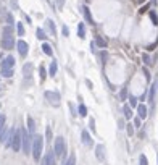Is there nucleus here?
I'll return each instance as SVG.
<instances>
[{"label": "nucleus", "mask_w": 158, "mask_h": 165, "mask_svg": "<svg viewBox=\"0 0 158 165\" xmlns=\"http://www.w3.org/2000/svg\"><path fill=\"white\" fill-rule=\"evenodd\" d=\"M40 165H49V162H47V157L44 156V159H42V162H40Z\"/></svg>", "instance_id": "c03bdc74"}, {"label": "nucleus", "mask_w": 158, "mask_h": 165, "mask_svg": "<svg viewBox=\"0 0 158 165\" xmlns=\"http://www.w3.org/2000/svg\"><path fill=\"white\" fill-rule=\"evenodd\" d=\"M45 99L49 101L50 105H55V107L60 105V94H58V91H47L45 92Z\"/></svg>", "instance_id": "423d86ee"}, {"label": "nucleus", "mask_w": 158, "mask_h": 165, "mask_svg": "<svg viewBox=\"0 0 158 165\" xmlns=\"http://www.w3.org/2000/svg\"><path fill=\"white\" fill-rule=\"evenodd\" d=\"M81 136H82V143L85 144V146H92V138H90V135H89V131H82L81 133Z\"/></svg>", "instance_id": "4468645a"}, {"label": "nucleus", "mask_w": 158, "mask_h": 165, "mask_svg": "<svg viewBox=\"0 0 158 165\" xmlns=\"http://www.w3.org/2000/svg\"><path fill=\"white\" fill-rule=\"evenodd\" d=\"M45 25H47V28L50 29V33L55 34V25H53V21H52V20H47V21H45Z\"/></svg>", "instance_id": "cd10ccee"}, {"label": "nucleus", "mask_w": 158, "mask_h": 165, "mask_svg": "<svg viewBox=\"0 0 158 165\" xmlns=\"http://www.w3.org/2000/svg\"><path fill=\"white\" fill-rule=\"evenodd\" d=\"M21 138H23V141H21V149L24 151V154H29V151L32 149V138H34V135H31L27 130L21 128Z\"/></svg>", "instance_id": "7ed1b4c3"}, {"label": "nucleus", "mask_w": 158, "mask_h": 165, "mask_svg": "<svg viewBox=\"0 0 158 165\" xmlns=\"http://www.w3.org/2000/svg\"><path fill=\"white\" fill-rule=\"evenodd\" d=\"M3 33H5V34H13V28L11 26H5V28H3Z\"/></svg>", "instance_id": "c9c22d12"}, {"label": "nucleus", "mask_w": 158, "mask_h": 165, "mask_svg": "<svg viewBox=\"0 0 158 165\" xmlns=\"http://www.w3.org/2000/svg\"><path fill=\"white\" fill-rule=\"evenodd\" d=\"M16 33H18V36H24V26H23V23H16Z\"/></svg>", "instance_id": "bb28decb"}, {"label": "nucleus", "mask_w": 158, "mask_h": 165, "mask_svg": "<svg viewBox=\"0 0 158 165\" xmlns=\"http://www.w3.org/2000/svg\"><path fill=\"white\" fill-rule=\"evenodd\" d=\"M63 165H76V157H74V154H71L68 159L63 160Z\"/></svg>", "instance_id": "412c9836"}, {"label": "nucleus", "mask_w": 158, "mask_h": 165, "mask_svg": "<svg viewBox=\"0 0 158 165\" xmlns=\"http://www.w3.org/2000/svg\"><path fill=\"white\" fill-rule=\"evenodd\" d=\"M6 21H8L10 26L15 25V20H13V15H11V13H8V15H6Z\"/></svg>", "instance_id": "473e14b6"}, {"label": "nucleus", "mask_w": 158, "mask_h": 165, "mask_svg": "<svg viewBox=\"0 0 158 165\" xmlns=\"http://www.w3.org/2000/svg\"><path fill=\"white\" fill-rule=\"evenodd\" d=\"M81 12H82V15H84V18L87 20V23L94 25V18H92V13H90V10H89V7L87 5H82L81 7Z\"/></svg>", "instance_id": "9d476101"}, {"label": "nucleus", "mask_w": 158, "mask_h": 165, "mask_svg": "<svg viewBox=\"0 0 158 165\" xmlns=\"http://www.w3.org/2000/svg\"><path fill=\"white\" fill-rule=\"evenodd\" d=\"M142 71H144V75H145V80H147V81H150V73H149V70H147V67H144V68H142Z\"/></svg>", "instance_id": "4c0bfd02"}, {"label": "nucleus", "mask_w": 158, "mask_h": 165, "mask_svg": "<svg viewBox=\"0 0 158 165\" xmlns=\"http://www.w3.org/2000/svg\"><path fill=\"white\" fill-rule=\"evenodd\" d=\"M21 128H13V141H11V149L15 152H18L21 149Z\"/></svg>", "instance_id": "20e7f679"}, {"label": "nucleus", "mask_w": 158, "mask_h": 165, "mask_svg": "<svg viewBox=\"0 0 158 165\" xmlns=\"http://www.w3.org/2000/svg\"><path fill=\"white\" fill-rule=\"evenodd\" d=\"M150 20H152V25L153 26H158V15L153 12V10L150 12Z\"/></svg>", "instance_id": "393cba45"}, {"label": "nucleus", "mask_w": 158, "mask_h": 165, "mask_svg": "<svg viewBox=\"0 0 158 165\" xmlns=\"http://www.w3.org/2000/svg\"><path fill=\"white\" fill-rule=\"evenodd\" d=\"M139 165H149V159H147V156H140L139 157Z\"/></svg>", "instance_id": "2f4dec72"}, {"label": "nucleus", "mask_w": 158, "mask_h": 165, "mask_svg": "<svg viewBox=\"0 0 158 165\" xmlns=\"http://www.w3.org/2000/svg\"><path fill=\"white\" fill-rule=\"evenodd\" d=\"M13 47H15V37H13V34H5V33H3V37H2V49L11 50Z\"/></svg>", "instance_id": "39448f33"}, {"label": "nucleus", "mask_w": 158, "mask_h": 165, "mask_svg": "<svg viewBox=\"0 0 158 165\" xmlns=\"http://www.w3.org/2000/svg\"><path fill=\"white\" fill-rule=\"evenodd\" d=\"M16 47H18V52H19L21 57H26L27 52H29V46H27V42H26V41H23V39L16 42Z\"/></svg>", "instance_id": "6e6552de"}, {"label": "nucleus", "mask_w": 158, "mask_h": 165, "mask_svg": "<svg viewBox=\"0 0 158 165\" xmlns=\"http://www.w3.org/2000/svg\"><path fill=\"white\" fill-rule=\"evenodd\" d=\"M123 112H124V118H128V120L132 118V109H131V105H124V107H123Z\"/></svg>", "instance_id": "f3484780"}, {"label": "nucleus", "mask_w": 158, "mask_h": 165, "mask_svg": "<svg viewBox=\"0 0 158 165\" xmlns=\"http://www.w3.org/2000/svg\"><path fill=\"white\" fill-rule=\"evenodd\" d=\"M95 44H97L98 47H102V49H105V47H106V41H105V39H102L100 36L95 37Z\"/></svg>", "instance_id": "5701e85b"}, {"label": "nucleus", "mask_w": 158, "mask_h": 165, "mask_svg": "<svg viewBox=\"0 0 158 165\" xmlns=\"http://www.w3.org/2000/svg\"><path fill=\"white\" fill-rule=\"evenodd\" d=\"M13 67H15V58H13L11 55L5 57L2 60V63H0V68H2V70H11Z\"/></svg>", "instance_id": "0eeeda50"}, {"label": "nucleus", "mask_w": 158, "mask_h": 165, "mask_svg": "<svg viewBox=\"0 0 158 165\" xmlns=\"http://www.w3.org/2000/svg\"><path fill=\"white\" fill-rule=\"evenodd\" d=\"M42 149H44V138L40 135H34L32 138V157L36 162L40 160V154H42Z\"/></svg>", "instance_id": "f257e3e1"}, {"label": "nucleus", "mask_w": 158, "mask_h": 165, "mask_svg": "<svg viewBox=\"0 0 158 165\" xmlns=\"http://www.w3.org/2000/svg\"><path fill=\"white\" fill-rule=\"evenodd\" d=\"M155 92H157V81L152 84V88H150V94H149V101H150V104H152V109H153V105H155Z\"/></svg>", "instance_id": "f8f14e48"}, {"label": "nucleus", "mask_w": 158, "mask_h": 165, "mask_svg": "<svg viewBox=\"0 0 158 165\" xmlns=\"http://www.w3.org/2000/svg\"><path fill=\"white\" fill-rule=\"evenodd\" d=\"M142 60H144V63H145V65H152V62H150V57H149L147 54L142 55Z\"/></svg>", "instance_id": "72a5a7b5"}, {"label": "nucleus", "mask_w": 158, "mask_h": 165, "mask_svg": "<svg viewBox=\"0 0 158 165\" xmlns=\"http://www.w3.org/2000/svg\"><path fill=\"white\" fill-rule=\"evenodd\" d=\"M137 101H139V99L136 97V96H129V104H131V109H137Z\"/></svg>", "instance_id": "b1692460"}, {"label": "nucleus", "mask_w": 158, "mask_h": 165, "mask_svg": "<svg viewBox=\"0 0 158 165\" xmlns=\"http://www.w3.org/2000/svg\"><path fill=\"white\" fill-rule=\"evenodd\" d=\"M26 126H27V131H29L31 135H36V122H34V118L31 115L26 117Z\"/></svg>", "instance_id": "1a4fd4ad"}, {"label": "nucleus", "mask_w": 158, "mask_h": 165, "mask_svg": "<svg viewBox=\"0 0 158 165\" xmlns=\"http://www.w3.org/2000/svg\"><path fill=\"white\" fill-rule=\"evenodd\" d=\"M31 73H32V63H26L23 67V75H24V78H29Z\"/></svg>", "instance_id": "dca6fc26"}, {"label": "nucleus", "mask_w": 158, "mask_h": 165, "mask_svg": "<svg viewBox=\"0 0 158 165\" xmlns=\"http://www.w3.org/2000/svg\"><path fill=\"white\" fill-rule=\"evenodd\" d=\"M5 115H0V130H2L3 128V126H5Z\"/></svg>", "instance_id": "ea45409f"}, {"label": "nucleus", "mask_w": 158, "mask_h": 165, "mask_svg": "<svg viewBox=\"0 0 158 165\" xmlns=\"http://www.w3.org/2000/svg\"><path fill=\"white\" fill-rule=\"evenodd\" d=\"M61 34H63L65 37H68V36H70V29H68L66 26H63V28H61Z\"/></svg>", "instance_id": "e433bc0d"}, {"label": "nucleus", "mask_w": 158, "mask_h": 165, "mask_svg": "<svg viewBox=\"0 0 158 165\" xmlns=\"http://www.w3.org/2000/svg\"><path fill=\"white\" fill-rule=\"evenodd\" d=\"M78 113L81 117H87V107H85L84 104H79V107H78Z\"/></svg>", "instance_id": "4be33fe9"}, {"label": "nucleus", "mask_w": 158, "mask_h": 165, "mask_svg": "<svg viewBox=\"0 0 158 165\" xmlns=\"http://www.w3.org/2000/svg\"><path fill=\"white\" fill-rule=\"evenodd\" d=\"M2 76L3 78H11L13 76V68L11 70H2Z\"/></svg>", "instance_id": "c756f323"}, {"label": "nucleus", "mask_w": 158, "mask_h": 165, "mask_svg": "<svg viewBox=\"0 0 158 165\" xmlns=\"http://www.w3.org/2000/svg\"><path fill=\"white\" fill-rule=\"evenodd\" d=\"M36 37H37V39H39V41H45V31H44V29H40V28H37V29H36Z\"/></svg>", "instance_id": "aec40b11"}, {"label": "nucleus", "mask_w": 158, "mask_h": 165, "mask_svg": "<svg viewBox=\"0 0 158 165\" xmlns=\"http://www.w3.org/2000/svg\"><path fill=\"white\" fill-rule=\"evenodd\" d=\"M57 71H58V63H57V60L53 58V62L50 63V68H49V75L53 78L55 75H57Z\"/></svg>", "instance_id": "2eb2a0df"}, {"label": "nucleus", "mask_w": 158, "mask_h": 165, "mask_svg": "<svg viewBox=\"0 0 158 165\" xmlns=\"http://www.w3.org/2000/svg\"><path fill=\"white\" fill-rule=\"evenodd\" d=\"M47 138H49V141H52V130H50V126H47Z\"/></svg>", "instance_id": "a19ab883"}, {"label": "nucleus", "mask_w": 158, "mask_h": 165, "mask_svg": "<svg viewBox=\"0 0 158 165\" xmlns=\"http://www.w3.org/2000/svg\"><path fill=\"white\" fill-rule=\"evenodd\" d=\"M126 97H128V88H123L121 92H119V99H121V101H126Z\"/></svg>", "instance_id": "c85d7f7f"}, {"label": "nucleus", "mask_w": 158, "mask_h": 165, "mask_svg": "<svg viewBox=\"0 0 158 165\" xmlns=\"http://www.w3.org/2000/svg\"><path fill=\"white\" fill-rule=\"evenodd\" d=\"M100 57H102V60H106V52H105V50H103V52H100Z\"/></svg>", "instance_id": "37998d69"}, {"label": "nucleus", "mask_w": 158, "mask_h": 165, "mask_svg": "<svg viewBox=\"0 0 158 165\" xmlns=\"http://www.w3.org/2000/svg\"><path fill=\"white\" fill-rule=\"evenodd\" d=\"M149 7H150V5H144V7H140L139 13H145V12H147V10H149Z\"/></svg>", "instance_id": "79ce46f5"}, {"label": "nucleus", "mask_w": 158, "mask_h": 165, "mask_svg": "<svg viewBox=\"0 0 158 165\" xmlns=\"http://www.w3.org/2000/svg\"><path fill=\"white\" fill-rule=\"evenodd\" d=\"M126 131H128L129 136L134 135V123H128V125H126Z\"/></svg>", "instance_id": "7c9ffc66"}, {"label": "nucleus", "mask_w": 158, "mask_h": 165, "mask_svg": "<svg viewBox=\"0 0 158 165\" xmlns=\"http://www.w3.org/2000/svg\"><path fill=\"white\" fill-rule=\"evenodd\" d=\"M78 36L81 37V39H84V37H85V26H84V23H79V25H78Z\"/></svg>", "instance_id": "a211bd4d"}, {"label": "nucleus", "mask_w": 158, "mask_h": 165, "mask_svg": "<svg viewBox=\"0 0 158 165\" xmlns=\"http://www.w3.org/2000/svg\"><path fill=\"white\" fill-rule=\"evenodd\" d=\"M140 123H142V120H140L139 117H137V118H134V126H136V128H140Z\"/></svg>", "instance_id": "58836bf2"}, {"label": "nucleus", "mask_w": 158, "mask_h": 165, "mask_svg": "<svg viewBox=\"0 0 158 165\" xmlns=\"http://www.w3.org/2000/svg\"><path fill=\"white\" fill-rule=\"evenodd\" d=\"M63 2H65V0H57V3H58V7H63Z\"/></svg>", "instance_id": "a18cd8bd"}, {"label": "nucleus", "mask_w": 158, "mask_h": 165, "mask_svg": "<svg viewBox=\"0 0 158 165\" xmlns=\"http://www.w3.org/2000/svg\"><path fill=\"white\" fill-rule=\"evenodd\" d=\"M42 50H44V54L49 55V57H52V55H53L52 47H50V44H47V42H44V44H42Z\"/></svg>", "instance_id": "6ab92c4d"}, {"label": "nucleus", "mask_w": 158, "mask_h": 165, "mask_svg": "<svg viewBox=\"0 0 158 165\" xmlns=\"http://www.w3.org/2000/svg\"><path fill=\"white\" fill-rule=\"evenodd\" d=\"M89 126H90V130L95 133V120L94 118H89Z\"/></svg>", "instance_id": "f704fd0d"}, {"label": "nucleus", "mask_w": 158, "mask_h": 165, "mask_svg": "<svg viewBox=\"0 0 158 165\" xmlns=\"http://www.w3.org/2000/svg\"><path fill=\"white\" fill-rule=\"evenodd\" d=\"M103 151H105L103 144H98V146L95 147V156H97V159L100 160V162H102V160L105 159V157H103Z\"/></svg>", "instance_id": "ddd939ff"}, {"label": "nucleus", "mask_w": 158, "mask_h": 165, "mask_svg": "<svg viewBox=\"0 0 158 165\" xmlns=\"http://www.w3.org/2000/svg\"><path fill=\"white\" fill-rule=\"evenodd\" d=\"M157 159H158V156H157Z\"/></svg>", "instance_id": "49530a36"}, {"label": "nucleus", "mask_w": 158, "mask_h": 165, "mask_svg": "<svg viewBox=\"0 0 158 165\" xmlns=\"http://www.w3.org/2000/svg\"><path fill=\"white\" fill-rule=\"evenodd\" d=\"M39 76H40V81H45V78H47V71L42 65L39 67Z\"/></svg>", "instance_id": "a878e982"}, {"label": "nucleus", "mask_w": 158, "mask_h": 165, "mask_svg": "<svg viewBox=\"0 0 158 165\" xmlns=\"http://www.w3.org/2000/svg\"><path fill=\"white\" fill-rule=\"evenodd\" d=\"M53 152H55V157H61L63 160L66 159V144H65V138H63V136L55 138Z\"/></svg>", "instance_id": "f03ea898"}, {"label": "nucleus", "mask_w": 158, "mask_h": 165, "mask_svg": "<svg viewBox=\"0 0 158 165\" xmlns=\"http://www.w3.org/2000/svg\"><path fill=\"white\" fill-rule=\"evenodd\" d=\"M137 115H139L140 120H145L147 117H149V110H147V107L144 104H139V105H137Z\"/></svg>", "instance_id": "9b49d317"}]
</instances>
